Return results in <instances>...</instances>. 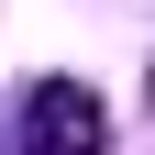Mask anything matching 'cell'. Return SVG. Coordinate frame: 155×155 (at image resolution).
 Wrapping results in <instances>:
<instances>
[{
    "mask_svg": "<svg viewBox=\"0 0 155 155\" xmlns=\"http://www.w3.org/2000/svg\"><path fill=\"white\" fill-rule=\"evenodd\" d=\"M22 133H33V155H111V111H100V89H78V78H45V89H33Z\"/></svg>",
    "mask_w": 155,
    "mask_h": 155,
    "instance_id": "6da1fadb",
    "label": "cell"
}]
</instances>
